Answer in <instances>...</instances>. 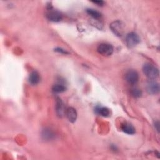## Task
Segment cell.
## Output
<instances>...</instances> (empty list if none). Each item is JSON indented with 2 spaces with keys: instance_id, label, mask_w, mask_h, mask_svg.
<instances>
[{
  "instance_id": "cell-1",
  "label": "cell",
  "mask_w": 160,
  "mask_h": 160,
  "mask_svg": "<svg viewBox=\"0 0 160 160\" xmlns=\"http://www.w3.org/2000/svg\"><path fill=\"white\" fill-rule=\"evenodd\" d=\"M142 71L145 76L151 80H154L159 76L158 69L150 63L145 64L143 66Z\"/></svg>"
},
{
  "instance_id": "cell-2",
  "label": "cell",
  "mask_w": 160,
  "mask_h": 160,
  "mask_svg": "<svg viewBox=\"0 0 160 160\" xmlns=\"http://www.w3.org/2000/svg\"><path fill=\"white\" fill-rule=\"evenodd\" d=\"M109 28L111 31L117 36H121L123 34L124 24L121 21H114L111 23Z\"/></svg>"
},
{
  "instance_id": "cell-3",
  "label": "cell",
  "mask_w": 160,
  "mask_h": 160,
  "mask_svg": "<svg viewBox=\"0 0 160 160\" xmlns=\"http://www.w3.org/2000/svg\"><path fill=\"white\" fill-rule=\"evenodd\" d=\"M139 42L140 38L139 36L134 32L128 33L126 36V44L130 48L136 46L137 44L139 43Z\"/></svg>"
},
{
  "instance_id": "cell-4",
  "label": "cell",
  "mask_w": 160,
  "mask_h": 160,
  "mask_svg": "<svg viewBox=\"0 0 160 160\" xmlns=\"http://www.w3.org/2000/svg\"><path fill=\"white\" fill-rule=\"evenodd\" d=\"M98 52L104 56H108L112 54L114 51L113 46L109 44H101L97 48Z\"/></svg>"
},
{
  "instance_id": "cell-5",
  "label": "cell",
  "mask_w": 160,
  "mask_h": 160,
  "mask_svg": "<svg viewBox=\"0 0 160 160\" xmlns=\"http://www.w3.org/2000/svg\"><path fill=\"white\" fill-rule=\"evenodd\" d=\"M125 79L129 84H134L138 81L139 74L136 71L131 69L126 73Z\"/></svg>"
},
{
  "instance_id": "cell-6",
  "label": "cell",
  "mask_w": 160,
  "mask_h": 160,
  "mask_svg": "<svg viewBox=\"0 0 160 160\" xmlns=\"http://www.w3.org/2000/svg\"><path fill=\"white\" fill-rule=\"evenodd\" d=\"M46 17L48 20L52 22H59L62 18V14L58 11L50 10L46 14Z\"/></svg>"
},
{
  "instance_id": "cell-7",
  "label": "cell",
  "mask_w": 160,
  "mask_h": 160,
  "mask_svg": "<svg viewBox=\"0 0 160 160\" xmlns=\"http://www.w3.org/2000/svg\"><path fill=\"white\" fill-rule=\"evenodd\" d=\"M146 90L150 94H156L159 92V83L154 81H150L146 86Z\"/></svg>"
},
{
  "instance_id": "cell-8",
  "label": "cell",
  "mask_w": 160,
  "mask_h": 160,
  "mask_svg": "<svg viewBox=\"0 0 160 160\" xmlns=\"http://www.w3.org/2000/svg\"><path fill=\"white\" fill-rule=\"evenodd\" d=\"M64 104L59 98H56V112L59 117H62L65 114Z\"/></svg>"
},
{
  "instance_id": "cell-9",
  "label": "cell",
  "mask_w": 160,
  "mask_h": 160,
  "mask_svg": "<svg viewBox=\"0 0 160 160\" xmlns=\"http://www.w3.org/2000/svg\"><path fill=\"white\" fill-rule=\"evenodd\" d=\"M65 114L68 120L71 122H74L77 119V112L74 108L69 107L66 109Z\"/></svg>"
},
{
  "instance_id": "cell-10",
  "label": "cell",
  "mask_w": 160,
  "mask_h": 160,
  "mask_svg": "<svg viewBox=\"0 0 160 160\" xmlns=\"http://www.w3.org/2000/svg\"><path fill=\"white\" fill-rule=\"evenodd\" d=\"M121 129L128 134H134L136 132L134 127L129 122H124L122 124Z\"/></svg>"
},
{
  "instance_id": "cell-11",
  "label": "cell",
  "mask_w": 160,
  "mask_h": 160,
  "mask_svg": "<svg viewBox=\"0 0 160 160\" xmlns=\"http://www.w3.org/2000/svg\"><path fill=\"white\" fill-rule=\"evenodd\" d=\"M39 81H40V76L39 73L37 71H34L30 73L29 76V82L31 84L36 85L38 84Z\"/></svg>"
},
{
  "instance_id": "cell-12",
  "label": "cell",
  "mask_w": 160,
  "mask_h": 160,
  "mask_svg": "<svg viewBox=\"0 0 160 160\" xmlns=\"http://www.w3.org/2000/svg\"><path fill=\"white\" fill-rule=\"evenodd\" d=\"M42 138L45 140H51L54 138V133L49 128H45L41 132Z\"/></svg>"
},
{
  "instance_id": "cell-13",
  "label": "cell",
  "mask_w": 160,
  "mask_h": 160,
  "mask_svg": "<svg viewBox=\"0 0 160 160\" xmlns=\"http://www.w3.org/2000/svg\"><path fill=\"white\" fill-rule=\"evenodd\" d=\"M96 111L99 114L104 117H107L110 114L109 109L106 107H98Z\"/></svg>"
},
{
  "instance_id": "cell-14",
  "label": "cell",
  "mask_w": 160,
  "mask_h": 160,
  "mask_svg": "<svg viewBox=\"0 0 160 160\" xmlns=\"http://www.w3.org/2000/svg\"><path fill=\"white\" fill-rule=\"evenodd\" d=\"M86 12L89 15L92 17L94 19H98L101 17V13L93 9H86Z\"/></svg>"
},
{
  "instance_id": "cell-15",
  "label": "cell",
  "mask_w": 160,
  "mask_h": 160,
  "mask_svg": "<svg viewBox=\"0 0 160 160\" xmlns=\"http://www.w3.org/2000/svg\"><path fill=\"white\" fill-rule=\"evenodd\" d=\"M52 89L53 92H56V93H59V92H64L66 90V88L64 86H63L62 84H58L54 85Z\"/></svg>"
},
{
  "instance_id": "cell-16",
  "label": "cell",
  "mask_w": 160,
  "mask_h": 160,
  "mask_svg": "<svg viewBox=\"0 0 160 160\" xmlns=\"http://www.w3.org/2000/svg\"><path fill=\"white\" fill-rule=\"evenodd\" d=\"M131 93L132 94V96L135 97V98H139L141 96L142 94V92L138 88H133L131 89Z\"/></svg>"
},
{
  "instance_id": "cell-17",
  "label": "cell",
  "mask_w": 160,
  "mask_h": 160,
  "mask_svg": "<svg viewBox=\"0 0 160 160\" xmlns=\"http://www.w3.org/2000/svg\"><path fill=\"white\" fill-rule=\"evenodd\" d=\"M55 51L56 52H61V53H62V54H68V52L66 51V50H64L61 48H56L54 49Z\"/></svg>"
},
{
  "instance_id": "cell-18",
  "label": "cell",
  "mask_w": 160,
  "mask_h": 160,
  "mask_svg": "<svg viewBox=\"0 0 160 160\" xmlns=\"http://www.w3.org/2000/svg\"><path fill=\"white\" fill-rule=\"evenodd\" d=\"M92 2L93 3L98 5V6H102L104 4V2L103 1H100V0H99V1H92Z\"/></svg>"
},
{
  "instance_id": "cell-19",
  "label": "cell",
  "mask_w": 160,
  "mask_h": 160,
  "mask_svg": "<svg viewBox=\"0 0 160 160\" xmlns=\"http://www.w3.org/2000/svg\"><path fill=\"white\" fill-rule=\"evenodd\" d=\"M159 121H156V122L154 123V126H155V128H156V130H157L158 131H159Z\"/></svg>"
}]
</instances>
